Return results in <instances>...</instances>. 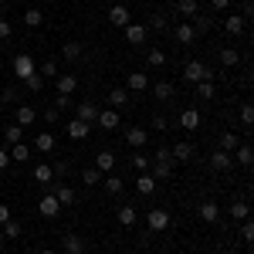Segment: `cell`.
I'll return each instance as SVG.
<instances>
[{"instance_id":"obj_1","label":"cell","mask_w":254,"mask_h":254,"mask_svg":"<svg viewBox=\"0 0 254 254\" xmlns=\"http://www.w3.org/2000/svg\"><path fill=\"white\" fill-rule=\"evenodd\" d=\"M183 78L190 81V85H196V81H207V78H214V75H210V68H207L203 61H187V68H183Z\"/></svg>"},{"instance_id":"obj_2","label":"cell","mask_w":254,"mask_h":254,"mask_svg":"<svg viewBox=\"0 0 254 254\" xmlns=\"http://www.w3.org/2000/svg\"><path fill=\"white\" fill-rule=\"evenodd\" d=\"M34 71H38V64H34V58H31L27 51H20V55H14V75H17L20 81H24V78H31Z\"/></svg>"},{"instance_id":"obj_3","label":"cell","mask_w":254,"mask_h":254,"mask_svg":"<svg viewBox=\"0 0 254 254\" xmlns=\"http://www.w3.org/2000/svg\"><path fill=\"white\" fill-rule=\"evenodd\" d=\"M146 227H149V234H163L170 227V214L166 210H149L146 214Z\"/></svg>"},{"instance_id":"obj_4","label":"cell","mask_w":254,"mask_h":254,"mask_svg":"<svg viewBox=\"0 0 254 254\" xmlns=\"http://www.w3.org/2000/svg\"><path fill=\"white\" fill-rule=\"evenodd\" d=\"M149 166H153V180H170V176H173V156H163V159H153V163H149Z\"/></svg>"},{"instance_id":"obj_5","label":"cell","mask_w":254,"mask_h":254,"mask_svg":"<svg viewBox=\"0 0 254 254\" xmlns=\"http://www.w3.org/2000/svg\"><path fill=\"white\" fill-rule=\"evenodd\" d=\"M122 31H126V41H129V44H136V48H142V44H146V34H149V27H146V24H126Z\"/></svg>"},{"instance_id":"obj_6","label":"cell","mask_w":254,"mask_h":254,"mask_svg":"<svg viewBox=\"0 0 254 254\" xmlns=\"http://www.w3.org/2000/svg\"><path fill=\"white\" fill-rule=\"evenodd\" d=\"M126 142H129L132 149H142V146L149 142V132H146L142 126H129V129H126Z\"/></svg>"},{"instance_id":"obj_7","label":"cell","mask_w":254,"mask_h":254,"mask_svg":"<svg viewBox=\"0 0 254 254\" xmlns=\"http://www.w3.org/2000/svg\"><path fill=\"white\" fill-rule=\"evenodd\" d=\"M173 38H176V44H183V48H190V44L196 41V34H193V27H190L187 20H180V24L173 27Z\"/></svg>"},{"instance_id":"obj_8","label":"cell","mask_w":254,"mask_h":254,"mask_svg":"<svg viewBox=\"0 0 254 254\" xmlns=\"http://www.w3.org/2000/svg\"><path fill=\"white\" fill-rule=\"evenodd\" d=\"M193 142H187V139H183V142H176V146H170V156H173V163H187V159H193Z\"/></svg>"},{"instance_id":"obj_9","label":"cell","mask_w":254,"mask_h":254,"mask_svg":"<svg viewBox=\"0 0 254 254\" xmlns=\"http://www.w3.org/2000/svg\"><path fill=\"white\" fill-rule=\"evenodd\" d=\"M38 210L48 217V220H55V217L61 214V203L55 200V193H44V196H41V203H38Z\"/></svg>"},{"instance_id":"obj_10","label":"cell","mask_w":254,"mask_h":254,"mask_svg":"<svg viewBox=\"0 0 254 254\" xmlns=\"http://www.w3.org/2000/svg\"><path fill=\"white\" fill-rule=\"evenodd\" d=\"M210 166H214L217 173H227V170L234 166V156L224 153V149H214V153H210Z\"/></svg>"},{"instance_id":"obj_11","label":"cell","mask_w":254,"mask_h":254,"mask_svg":"<svg viewBox=\"0 0 254 254\" xmlns=\"http://www.w3.org/2000/svg\"><path fill=\"white\" fill-rule=\"evenodd\" d=\"M109 24H116V27H126V24H132V14H129V7H126V3H116V7L109 10Z\"/></svg>"},{"instance_id":"obj_12","label":"cell","mask_w":254,"mask_h":254,"mask_svg":"<svg viewBox=\"0 0 254 254\" xmlns=\"http://www.w3.org/2000/svg\"><path fill=\"white\" fill-rule=\"evenodd\" d=\"M61 248H64V254H85V237L81 234H64L61 237Z\"/></svg>"},{"instance_id":"obj_13","label":"cell","mask_w":254,"mask_h":254,"mask_svg":"<svg viewBox=\"0 0 254 254\" xmlns=\"http://www.w3.org/2000/svg\"><path fill=\"white\" fill-rule=\"evenodd\" d=\"M126 88H129V92H146V88H149V75L129 71V75H126Z\"/></svg>"},{"instance_id":"obj_14","label":"cell","mask_w":254,"mask_h":254,"mask_svg":"<svg viewBox=\"0 0 254 254\" xmlns=\"http://www.w3.org/2000/svg\"><path fill=\"white\" fill-rule=\"evenodd\" d=\"M132 102H129V92L126 88H112L109 92V109H116V112H122V109H129Z\"/></svg>"},{"instance_id":"obj_15","label":"cell","mask_w":254,"mask_h":254,"mask_svg":"<svg viewBox=\"0 0 254 254\" xmlns=\"http://www.w3.org/2000/svg\"><path fill=\"white\" fill-rule=\"evenodd\" d=\"M64 129H68V136L78 139V142H81V139H88V132H92V126H88V122H81V119H71Z\"/></svg>"},{"instance_id":"obj_16","label":"cell","mask_w":254,"mask_h":254,"mask_svg":"<svg viewBox=\"0 0 254 254\" xmlns=\"http://www.w3.org/2000/svg\"><path fill=\"white\" fill-rule=\"evenodd\" d=\"M51 193H55V200H58L61 207L75 203V190H71V187H64V183H51Z\"/></svg>"},{"instance_id":"obj_17","label":"cell","mask_w":254,"mask_h":254,"mask_svg":"<svg viewBox=\"0 0 254 254\" xmlns=\"http://www.w3.org/2000/svg\"><path fill=\"white\" fill-rule=\"evenodd\" d=\"M98 112H102V109H98L95 102H78V116H75V119H81V122L92 126V122L98 119Z\"/></svg>"},{"instance_id":"obj_18","label":"cell","mask_w":254,"mask_h":254,"mask_svg":"<svg viewBox=\"0 0 254 254\" xmlns=\"http://www.w3.org/2000/svg\"><path fill=\"white\" fill-rule=\"evenodd\" d=\"M34 119H38V112H34V105H17V112H14V122H17L20 129H24V126H31Z\"/></svg>"},{"instance_id":"obj_19","label":"cell","mask_w":254,"mask_h":254,"mask_svg":"<svg viewBox=\"0 0 254 254\" xmlns=\"http://www.w3.org/2000/svg\"><path fill=\"white\" fill-rule=\"evenodd\" d=\"M34 180H38L41 187H51V183H55V173H51V163H38V166H34Z\"/></svg>"},{"instance_id":"obj_20","label":"cell","mask_w":254,"mask_h":254,"mask_svg":"<svg viewBox=\"0 0 254 254\" xmlns=\"http://www.w3.org/2000/svg\"><path fill=\"white\" fill-rule=\"evenodd\" d=\"M95 122L102 126V129H119V112H116V109H102Z\"/></svg>"},{"instance_id":"obj_21","label":"cell","mask_w":254,"mask_h":254,"mask_svg":"<svg viewBox=\"0 0 254 254\" xmlns=\"http://www.w3.org/2000/svg\"><path fill=\"white\" fill-rule=\"evenodd\" d=\"M200 220H203V224H217V220H220V207H217L214 200H207V203L200 207Z\"/></svg>"},{"instance_id":"obj_22","label":"cell","mask_w":254,"mask_h":254,"mask_svg":"<svg viewBox=\"0 0 254 254\" xmlns=\"http://www.w3.org/2000/svg\"><path fill=\"white\" fill-rule=\"evenodd\" d=\"M173 95H176L173 81H156V85H153V98H159V102H170Z\"/></svg>"},{"instance_id":"obj_23","label":"cell","mask_w":254,"mask_h":254,"mask_svg":"<svg viewBox=\"0 0 254 254\" xmlns=\"http://www.w3.org/2000/svg\"><path fill=\"white\" fill-rule=\"evenodd\" d=\"M176 14H180V17H196V14H200V3H196V0H176Z\"/></svg>"},{"instance_id":"obj_24","label":"cell","mask_w":254,"mask_h":254,"mask_svg":"<svg viewBox=\"0 0 254 254\" xmlns=\"http://www.w3.org/2000/svg\"><path fill=\"white\" fill-rule=\"evenodd\" d=\"M95 170H98V173H112V170H116V156H112L109 149L98 153V156H95Z\"/></svg>"},{"instance_id":"obj_25","label":"cell","mask_w":254,"mask_h":254,"mask_svg":"<svg viewBox=\"0 0 254 254\" xmlns=\"http://www.w3.org/2000/svg\"><path fill=\"white\" fill-rule=\"evenodd\" d=\"M116 217H119V224H122V227H132V224L139 220V210L126 203V207H119V214H116Z\"/></svg>"},{"instance_id":"obj_26","label":"cell","mask_w":254,"mask_h":254,"mask_svg":"<svg viewBox=\"0 0 254 254\" xmlns=\"http://www.w3.org/2000/svg\"><path fill=\"white\" fill-rule=\"evenodd\" d=\"M190 20H193L190 27H193V34H196V38H200V34H210V31H214V20H210V17H203V14H196V17H190Z\"/></svg>"},{"instance_id":"obj_27","label":"cell","mask_w":254,"mask_h":254,"mask_svg":"<svg viewBox=\"0 0 254 254\" xmlns=\"http://www.w3.org/2000/svg\"><path fill=\"white\" fill-rule=\"evenodd\" d=\"M102 187L109 190L112 196H119L122 190H126V183H122V176H116V173H105V180H102Z\"/></svg>"},{"instance_id":"obj_28","label":"cell","mask_w":254,"mask_h":254,"mask_svg":"<svg viewBox=\"0 0 254 254\" xmlns=\"http://www.w3.org/2000/svg\"><path fill=\"white\" fill-rule=\"evenodd\" d=\"M75 88H78L75 75H58V95H75Z\"/></svg>"},{"instance_id":"obj_29","label":"cell","mask_w":254,"mask_h":254,"mask_svg":"<svg viewBox=\"0 0 254 254\" xmlns=\"http://www.w3.org/2000/svg\"><path fill=\"white\" fill-rule=\"evenodd\" d=\"M153 190H156V180H153L149 173H142V176L136 180V193H139V196H149Z\"/></svg>"},{"instance_id":"obj_30","label":"cell","mask_w":254,"mask_h":254,"mask_svg":"<svg viewBox=\"0 0 254 254\" xmlns=\"http://www.w3.org/2000/svg\"><path fill=\"white\" fill-rule=\"evenodd\" d=\"M231 156H234L241 166H251V163H254V153H251V146H248V142H241V146H237Z\"/></svg>"},{"instance_id":"obj_31","label":"cell","mask_w":254,"mask_h":254,"mask_svg":"<svg viewBox=\"0 0 254 254\" xmlns=\"http://www.w3.org/2000/svg\"><path fill=\"white\" fill-rule=\"evenodd\" d=\"M180 126H183V129H196V126H200V112H196V109H183V112H180Z\"/></svg>"},{"instance_id":"obj_32","label":"cell","mask_w":254,"mask_h":254,"mask_svg":"<svg viewBox=\"0 0 254 254\" xmlns=\"http://www.w3.org/2000/svg\"><path fill=\"white\" fill-rule=\"evenodd\" d=\"M224 31L237 38V34L244 31V17H241V14H231V17H224Z\"/></svg>"},{"instance_id":"obj_33","label":"cell","mask_w":254,"mask_h":254,"mask_svg":"<svg viewBox=\"0 0 254 254\" xmlns=\"http://www.w3.org/2000/svg\"><path fill=\"white\" fill-rule=\"evenodd\" d=\"M214 95H217V88H214V81H210V78L196 81V98H200V102H210Z\"/></svg>"},{"instance_id":"obj_34","label":"cell","mask_w":254,"mask_h":254,"mask_svg":"<svg viewBox=\"0 0 254 254\" xmlns=\"http://www.w3.org/2000/svg\"><path fill=\"white\" fill-rule=\"evenodd\" d=\"M34 149H38V153H55V136H51V132H41V136L34 139Z\"/></svg>"},{"instance_id":"obj_35","label":"cell","mask_w":254,"mask_h":254,"mask_svg":"<svg viewBox=\"0 0 254 254\" xmlns=\"http://www.w3.org/2000/svg\"><path fill=\"white\" fill-rule=\"evenodd\" d=\"M237 146H241L237 132H220V146H217V149H224V153H234Z\"/></svg>"},{"instance_id":"obj_36","label":"cell","mask_w":254,"mask_h":254,"mask_svg":"<svg viewBox=\"0 0 254 254\" xmlns=\"http://www.w3.org/2000/svg\"><path fill=\"white\" fill-rule=\"evenodd\" d=\"M7 153H10V159H14V163H27V159H31V149H27L24 142H14Z\"/></svg>"},{"instance_id":"obj_37","label":"cell","mask_w":254,"mask_h":254,"mask_svg":"<svg viewBox=\"0 0 254 254\" xmlns=\"http://www.w3.org/2000/svg\"><path fill=\"white\" fill-rule=\"evenodd\" d=\"M227 214L234 217V220H248V214H251V207H248V203H244V200H234V203H231V210H227Z\"/></svg>"},{"instance_id":"obj_38","label":"cell","mask_w":254,"mask_h":254,"mask_svg":"<svg viewBox=\"0 0 254 254\" xmlns=\"http://www.w3.org/2000/svg\"><path fill=\"white\" fill-rule=\"evenodd\" d=\"M24 24H27V27H41V24H44V10H41V7H31V10L24 14Z\"/></svg>"},{"instance_id":"obj_39","label":"cell","mask_w":254,"mask_h":254,"mask_svg":"<svg viewBox=\"0 0 254 254\" xmlns=\"http://www.w3.org/2000/svg\"><path fill=\"white\" fill-rule=\"evenodd\" d=\"M237 61H241V55H237L234 48H220V64L224 68H234Z\"/></svg>"},{"instance_id":"obj_40","label":"cell","mask_w":254,"mask_h":254,"mask_svg":"<svg viewBox=\"0 0 254 254\" xmlns=\"http://www.w3.org/2000/svg\"><path fill=\"white\" fill-rule=\"evenodd\" d=\"M20 139H24V129H20L17 122H14L10 129H3V142H7V146H14V142H20Z\"/></svg>"},{"instance_id":"obj_41","label":"cell","mask_w":254,"mask_h":254,"mask_svg":"<svg viewBox=\"0 0 254 254\" xmlns=\"http://www.w3.org/2000/svg\"><path fill=\"white\" fill-rule=\"evenodd\" d=\"M81 183H88V187H98V183H102V173H98L95 166H85V170H81Z\"/></svg>"},{"instance_id":"obj_42","label":"cell","mask_w":254,"mask_h":254,"mask_svg":"<svg viewBox=\"0 0 254 254\" xmlns=\"http://www.w3.org/2000/svg\"><path fill=\"white\" fill-rule=\"evenodd\" d=\"M61 55H64V58H68V61L81 58V44H78V41H68V44L61 48Z\"/></svg>"},{"instance_id":"obj_43","label":"cell","mask_w":254,"mask_h":254,"mask_svg":"<svg viewBox=\"0 0 254 254\" xmlns=\"http://www.w3.org/2000/svg\"><path fill=\"white\" fill-rule=\"evenodd\" d=\"M68 170H71V166H68V159H55V163H51V173H55V180H64V176H68Z\"/></svg>"},{"instance_id":"obj_44","label":"cell","mask_w":254,"mask_h":254,"mask_svg":"<svg viewBox=\"0 0 254 254\" xmlns=\"http://www.w3.org/2000/svg\"><path fill=\"white\" fill-rule=\"evenodd\" d=\"M38 75H41V78H51V75H58V61L48 58V61H44V64L38 68Z\"/></svg>"},{"instance_id":"obj_45","label":"cell","mask_w":254,"mask_h":254,"mask_svg":"<svg viewBox=\"0 0 254 254\" xmlns=\"http://www.w3.org/2000/svg\"><path fill=\"white\" fill-rule=\"evenodd\" d=\"M146 61H149V68H163V64H166V55H163L159 48H153V51L146 55Z\"/></svg>"},{"instance_id":"obj_46","label":"cell","mask_w":254,"mask_h":254,"mask_svg":"<svg viewBox=\"0 0 254 254\" xmlns=\"http://www.w3.org/2000/svg\"><path fill=\"white\" fill-rule=\"evenodd\" d=\"M0 231H3V237H20V224L10 217L7 224H0Z\"/></svg>"},{"instance_id":"obj_47","label":"cell","mask_w":254,"mask_h":254,"mask_svg":"<svg viewBox=\"0 0 254 254\" xmlns=\"http://www.w3.org/2000/svg\"><path fill=\"white\" fill-rule=\"evenodd\" d=\"M24 85H27V92H34V95H38L41 88H44V78H41L38 71H34V75H31V78H24Z\"/></svg>"},{"instance_id":"obj_48","label":"cell","mask_w":254,"mask_h":254,"mask_svg":"<svg viewBox=\"0 0 254 254\" xmlns=\"http://www.w3.org/2000/svg\"><path fill=\"white\" fill-rule=\"evenodd\" d=\"M51 109H58V112H64V109H71V95H55V102H51Z\"/></svg>"},{"instance_id":"obj_49","label":"cell","mask_w":254,"mask_h":254,"mask_svg":"<svg viewBox=\"0 0 254 254\" xmlns=\"http://www.w3.org/2000/svg\"><path fill=\"white\" fill-rule=\"evenodd\" d=\"M132 166H136L139 173H149V156H142V153H136V156H132Z\"/></svg>"},{"instance_id":"obj_50","label":"cell","mask_w":254,"mask_h":254,"mask_svg":"<svg viewBox=\"0 0 254 254\" xmlns=\"http://www.w3.org/2000/svg\"><path fill=\"white\" fill-rule=\"evenodd\" d=\"M241 237H244L248 244L254 241V224H251V220H241Z\"/></svg>"},{"instance_id":"obj_51","label":"cell","mask_w":254,"mask_h":254,"mask_svg":"<svg viewBox=\"0 0 254 254\" xmlns=\"http://www.w3.org/2000/svg\"><path fill=\"white\" fill-rule=\"evenodd\" d=\"M146 27H153V31H166V17H163V14H153Z\"/></svg>"},{"instance_id":"obj_52","label":"cell","mask_w":254,"mask_h":254,"mask_svg":"<svg viewBox=\"0 0 254 254\" xmlns=\"http://www.w3.org/2000/svg\"><path fill=\"white\" fill-rule=\"evenodd\" d=\"M241 122H244V126H251V122H254V109H251V105H241Z\"/></svg>"},{"instance_id":"obj_53","label":"cell","mask_w":254,"mask_h":254,"mask_svg":"<svg viewBox=\"0 0 254 254\" xmlns=\"http://www.w3.org/2000/svg\"><path fill=\"white\" fill-rule=\"evenodd\" d=\"M14 34V27H10V20H0V41H7Z\"/></svg>"},{"instance_id":"obj_54","label":"cell","mask_w":254,"mask_h":254,"mask_svg":"<svg viewBox=\"0 0 254 254\" xmlns=\"http://www.w3.org/2000/svg\"><path fill=\"white\" fill-rule=\"evenodd\" d=\"M166 126H170V122L163 116H153V129H156V132H166Z\"/></svg>"},{"instance_id":"obj_55","label":"cell","mask_w":254,"mask_h":254,"mask_svg":"<svg viewBox=\"0 0 254 254\" xmlns=\"http://www.w3.org/2000/svg\"><path fill=\"white\" fill-rule=\"evenodd\" d=\"M58 119H61L58 109H44V122H58Z\"/></svg>"},{"instance_id":"obj_56","label":"cell","mask_w":254,"mask_h":254,"mask_svg":"<svg viewBox=\"0 0 254 254\" xmlns=\"http://www.w3.org/2000/svg\"><path fill=\"white\" fill-rule=\"evenodd\" d=\"M7 166H10V153L0 146V170H7Z\"/></svg>"},{"instance_id":"obj_57","label":"cell","mask_w":254,"mask_h":254,"mask_svg":"<svg viewBox=\"0 0 254 254\" xmlns=\"http://www.w3.org/2000/svg\"><path fill=\"white\" fill-rule=\"evenodd\" d=\"M7 220H10V207H7V203H0V224H7Z\"/></svg>"},{"instance_id":"obj_58","label":"cell","mask_w":254,"mask_h":254,"mask_svg":"<svg viewBox=\"0 0 254 254\" xmlns=\"http://www.w3.org/2000/svg\"><path fill=\"white\" fill-rule=\"evenodd\" d=\"M210 7H217V10H227V7H231V0H210Z\"/></svg>"},{"instance_id":"obj_59","label":"cell","mask_w":254,"mask_h":254,"mask_svg":"<svg viewBox=\"0 0 254 254\" xmlns=\"http://www.w3.org/2000/svg\"><path fill=\"white\" fill-rule=\"evenodd\" d=\"M251 14H254V3H251V0H244V14H241V17L248 20V17H251Z\"/></svg>"},{"instance_id":"obj_60","label":"cell","mask_w":254,"mask_h":254,"mask_svg":"<svg viewBox=\"0 0 254 254\" xmlns=\"http://www.w3.org/2000/svg\"><path fill=\"white\" fill-rule=\"evenodd\" d=\"M3 241H7V237H3V231H0V251H3Z\"/></svg>"},{"instance_id":"obj_61","label":"cell","mask_w":254,"mask_h":254,"mask_svg":"<svg viewBox=\"0 0 254 254\" xmlns=\"http://www.w3.org/2000/svg\"><path fill=\"white\" fill-rule=\"evenodd\" d=\"M41 254H55V251H48V248H44V251H41Z\"/></svg>"},{"instance_id":"obj_62","label":"cell","mask_w":254,"mask_h":254,"mask_svg":"<svg viewBox=\"0 0 254 254\" xmlns=\"http://www.w3.org/2000/svg\"><path fill=\"white\" fill-rule=\"evenodd\" d=\"M41 3H51V0H41Z\"/></svg>"},{"instance_id":"obj_63","label":"cell","mask_w":254,"mask_h":254,"mask_svg":"<svg viewBox=\"0 0 254 254\" xmlns=\"http://www.w3.org/2000/svg\"><path fill=\"white\" fill-rule=\"evenodd\" d=\"M0 254H10V251H0Z\"/></svg>"},{"instance_id":"obj_64","label":"cell","mask_w":254,"mask_h":254,"mask_svg":"<svg viewBox=\"0 0 254 254\" xmlns=\"http://www.w3.org/2000/svg\"><path fill=\"white\" fill-rule=\"evenodd\" d=\"M224 254H234V251H224Z\"/></svg>"}]
</instances>
